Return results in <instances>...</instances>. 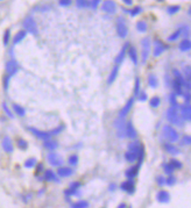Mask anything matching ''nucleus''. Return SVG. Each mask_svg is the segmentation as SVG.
I'll return each instance as SVG.
<instances>
[{
  "instance_id": "1",
  "label": "nucleus",
  "mask_w": 191,
  "mask_h": 208,
  "mask_svg": "<svg viewBox=\"0 0 191 208\" xmlns=\"http://www.w3.org/2000/svg\"><path fill=\"white\" fill-rule=\"evenodd\" d=\"M167 119L170 123H173L174 126H178L181 127L184 123V120L181 116V113H180V109L178 107H173L170 106V108L167 111Z\"/></svg>"
},
{
  "instance_id": "2",
  "label": "nucleus",
  "mask_w": 191,
  "mask_h": 208,
  "mask_svg": "<svg viewBox=\"0 0 191 208\" xmlns=\"http://www.w3.org/2000/svg\"><path fill=\"white\" fill-rule=\"evenodd\" d=\"M22 27H23V29H25L26 32L30 33V34H33V35L39 34V28H37V25H36L35 20L32 17H27L26 19L23 20V22H22Z\"/></svg>"
},
{
  "instance_id": "3",
  "label": "nucleus",
  "mask_w": 191,
  "mask_h": 208,
  "mask_svg": "<svg viewBox=\"0 0 191 208\" xmlns=\"http://www.w3.org/2000/svg\"><path fill=\"white\" fill-rule=\"evenodd\" d=\"M162 133H163L164 139H168L170 143L177 142L178 139H180L178 133H177V131H176L171 126H164V127H163V130H162Z\"/></svg>"
},
{
  "instance_id": "4",
  "label": "nucleus",
  "mask_w": 191,
  "mask_h": 208,
  "mask_svg": "<svg viewBox=\"0 0 191 208\" xmlns=\"http://www.w3.org/2000/svg\"><path fill=\"white\" fill-rule=\"evenodd\" d=\"M149 52H150V38L149 37L142 38L141 40V58L143 63L148 60Z\"/></svg>"
},
{
  "instance_id": "5",
  "label": "nucleus",
  "mask_w": 191,
  "mask_h": 208,
  "mask_svg": "<svg viewBox=\"0 0 191 208\" xmlns=\"http://www.w3.org/2000/svg\"><path fill=\"white\" fill-rule=\"evenodd\" d=\"M115 27H117V34H118V36L121 37V38H125L127 36V34H128V29H127L125 20L122 17H118Z\"/></svg>"
},
{
  "instance_id": "6",
  "label": "nucleus",
  "mask_w": 191,
  "mask_h": 208,
  "mask_svg": "<svg viewBox=\"0 0 191 208\" xmlns=\"http://www.w3.org/2000/svg\"><path fill=\"white\" fill-rule=\"evenodd\" d=\"M47 161H48L49 164L52 165V166H60V165H62V163H63L62 157L60 156L58 154L54 152V151H50V152L48 154V156H47Z\"/></svg>"
},
{
  "instance_id": "7",
  "label": "nucleus",
  "mask_w": 191,
  "mask_h": 208,
  "mask_svg": "<svg viewBox=\"0 0 191 208\" xmlns=\"http://www.w3.org/2000/svg\"><path fill=\"white\" fill-rule=\"evenodd\" d=\"M6 75L9 76V77H12L13 75H15L17 72V70H19V65H17V63L14 60H11L6 63Z\"/></svg>"
},
{
  "instance_id": "8",
  "label": "nucleus",
  "mask_w": 191,
  "mask_h": 208,
  "mask_svg": "<svg viewBox=\"0 0 191 208\" xmlns=\"http://www.w3.org/2000/svg\"><path fill=\"white\" fill-rule=\"evenodd\" d=\"M180 113H181V116L183 118L184 121H189L191 119V107L189 104H184L182 106L178 107Z\"/></svg>"
},
{
  "instance_id": "9",
  "label": "nucleus",
  "mask_w": 191,
  "mask_h": 208,
  "mask_svg": "<svg viewBox=\"0 0 191 208\" xmlns=\"http://www.w3.org/2000/svg\"><path fill=\"white\" fill-rule=\"evenodd\" d=\"M103 11L108 13V14H114L117 11V5L112 0H106L103 4Z\"/></svg>"
},
{
  "instance_id": "10",
  "label": "nucleus",
  "mask_w": 191,
  "mask_h": 208,
  "mask_svg": "<svg viewBox=\"0 0 191 208\" xmlns=\"http://www.w3.org/2000/svg\"><path fill=\"white\" fill-rule=\"evenodd\" d=\"M125 137H130V139L136 137V130L133 127V123L130 121L125 124Z\"/></svg>"
},
{
  "instance_id": "11",
  "label": "nucleus",
  "mask_w": 191,
  "mask_h": 208,
  "mask_svg": "<svg viewBox=\"0 0 191 208\" xmlns=\"http://www.w3.org/2000/svg\"><path fill=\"white\" fill-rule=\"evenodd\" d=\"M29 130L34 134L36 137H39L40 139H52V135L49 134V131H41V130L36 129V128H33V127H29Z\"/></svg>"
},
{
  "instance_id": "12",
  "label": "nucleus",
  "mask_w": 191,
  "mask_h": 208,
  "mask_svg": "<svg viewBox=\"0 0 191 208\" xmlns=\"http://www.w3.org/2000/svg\"><path fill=\"white\" fill-rule=\"evenodd\" d=\"M128 47H130L128 42H126V43L122 45L120 52L117 55V57H115V60H114V63H115V64H118V65H119V64H120V63L124 61V58L126 57V51L128 50Z\"/></svg>"
},
{
  "instance_id": "13",
  "label": "nucleus",
  "mask_w": 191,
  "mask_h": 208,
  "mask_svg": "<svg viewBox=\"0 0 191 208\" xmlns=\"http://www.w3.org/2000/svg\"><path fill=\"white\" fill-rule=\"evenodd\" d=\"M120 187H121L122 191L128 192L130 194L134 193V191H135V185H134V182H133V179H128V180L124 182L121 184V186H120Z\"/></svg>"
},
{
  "instance_id": "14",
  "label": "nucleus",
  "mask_w": 191,
  "mask_h": 208,
  "mask_svg": "<svg viewBox=\"0 0 191 208\" xmlns=\"http://www.w3.org/2000/svg\"><path fill=\"white\" fill-rule=\"evenodd\" d=\"M133 105H134V96H133V98H130V100L127 101V104L124 106V108H122L121 111H120V113H119V118H122V119H124V118H125V116L128 114V112L132 109Z\"/></svg>"
},
{
  "instance_id": "15",
  "label": "nucleus",
  "mask_w": 191,
  "mask_h": 208,
  "mask_svg": "<svg viewBox=\"0 0 191 208\" xmlns=\"http://www.w3.org/2000/svg\"><path fill=\"white\" fill-rule=\"evenodd\" d=\"M165 50V45L160 40H154V56L157 57Z\"/></svg>"
},
{
  "instance_id": "16",
  "label": "nucleus",
  "mask_w": 191,
  "mask_h": 208,
  "mask_svg": "<svg viewBox=\"0 0 191 208\" xmlns=\"http://www.w3.org/2000/svg\"><path fill=\"white\" fill-rule=\"evenodd\" d=\"M156 199L158 202H161V203H167V202H169V200H170V194L168 193L167 191H160L158 193L156 194Z\"/></svg>"
},
{
  "instance_id": "17",
  "label": "nucleus",
  "mask_w": 191,
  "mask_h": 208,
  "mask_svg": "<svg viewBox=\"0 0 191 208\" xmlns=\"http://www.w3.org/2000/svg\"><path fill=\"white\" fill-rule=\"evenodd\" d=\"M2 148H4V150L6 151V152H13V143H12V139L11 137L8 136H5L4 139H2Z\"/></svg>"
},
{
  "instance_id": "18",
  "label": "nucleus",
  "mask_w": 191,
  "mask_h": 208,
  "mask_svg": "<svg viewBox=\"0 0 191 208\" xmlns=\"http://www.w3.org/2000/svg\"><path fill=\"white\" fill-rule=\"evenodd\" d=\"M79 187H80V182H71L69 185V188L65 191V194H67V195H72V194H75L76 192L78 191Z\"/></svg>"
},
{
  "instance_id": "19",
  "label": "nucleus",
  "mask_w": 191,
  "mask_h": 208,
  "mask_svg": "<svg viewBox=\"0 0 191 208\" xmlns=\"http://www.w3.org/2000/svg\"><path fill=\"white\" fill-rule=\"evenodd\" d=\"M138 172H139V165H138V166L130 167L128 170H126L125 176H126V178H128V179H133V178H135V177H136Z\"/></svg>"
},
{
  "instance_id": "20",
  "label": "nucleus",
  "mask_w": 191,
  "mask_h": 208,
  "mask_svg": "<svg viewBox=\"0 0 191 208\" xmlns=\"http://www.w3.org/2000/svg\"><path fill=\"white\" fill-rule=\"evenodd\" d=\"M43 144H44V147L47 148L48 150H50V151H54L55 149H57V147H58V143H57L56 141L52 139H44Z\"/></svg>"
},
{
  "instance_id": "21",
  "label": "nucleus",
  "mask_w": 191,
  "mask_h": 208,
  "mask_svg": "<svg viewBox=\"0 0 191 208\" xmlns=\"http://www.w3.org/2000/svg\"><path fill=\"white\" fill-rule=\"evenodd\" d=\"M118 72H119V65L115 64V66L113 68V70L111 71V73H110V76H108V79H107V84L108 85H111L113 81L115 80L117 76H118Z\"/></svg>"
},
{
  "instance_id": "22",
  "label": "nucleus",
  "mask_w": 191,
  "mask_h": 208,
  "mask_svg": "<svg viewBox=\"0 0 191 208\" xmlns=\"http://www.w3.org/2000/svg\"><path fill=\"white\" fill-rule=\"evenodd\" d=\"M163 147H164L165 151H167L168 154H171V155H178V154H180L178 148H176L175 145H173V143H164Z\"/></svg>"
},
{
  "instance_id": "23",
  "label": "nucleus",
  "mask_w": 191,
  "mask_h": 208,
  "mask_svg": "<svg viewBox=\"0 0 191 208\" xmlns=\"http://www.w3.org/2000/svg\"><path fill=\"white\" fill-rule=\"evenodd\" d=\"M27 35V32L26 30H20V32H17V35L14 36V40H13V44L15 45V44H19L20 42H22V40L26 37Z\"/></svg>"
},
{
  "instance_id": "24",
  "label": "nucleus",
  "mask_w": 191,
  "mask_h": 208,
  "mask_svg": "<svg viewBox=\"0 0 191 208\" xmlns=\"http://www.w3.org/2000/svg\"><path fill=\"white\" fill-rule=\"evenodd\" d=\"M57 173H58L60 177L64 178V177H70L71 174L74 173V171H72V169H70V167H60L58 171H57Z\"/></svg>"
},
{
  "instance_id": "25",
  "label": "nucleus",
  "mask_w": 191,
  "mask_h": 208,
  "mask_svg": "<svg viewBox=\"0 0 191 208\" xmlns=\"http://www.w3.org/2000/svg\"><path fill=\"white\" fill-rule=\"evenodd\" d=\"M138 154L136 152H133V151H130L128 150L126 154H125V159L127 161V162H130V163H134L135 161H138Z\"/></svg>"
},
{
  "instance_id": "26",
  "label": "nucleus",
  "mask_w": 191,
  "mask_h": 208,
  "mask_svg": "<svg viewBox=\"0 0 191 208\" xmlns=\"http://www.w3.org/2000/svg\"><path fill=\"white\" fill-rule=\"evenodd\" d=\"M190 49H191L190 40H188V38L182 40V42L180 43V50H181V51H189Z\"/></svg>"
},
{
  "instance_id": "27",
  "label": "nucleus",
  "mask_w": 191,
  "mask_h": 208,
  "mask_svg": "<svg viewBox=\"0 0 191 208\" xmlns=\"http://www.w3.org/2000/svg\"><path fill=\"white\" fill-rule=\"evenodd\" d=\"M128 56H130V61H132L134 64H135V65H136V64H138V54H136L135 48H133V47L128 48Z\"/></svg>"
},
{
  "instance_id": "28",
  "label": "nucleus",
  "mask_w": 191,
  "mask_h": 208,
  "mask_svg": "<svg viewBox=\"0 0 191 208\" xmlns=\"http://www.w3.org/2000/svg\"><path fill=\"white\" fill-rule=\"evenodd\" d=\"M12 108H13V111L15 112V114H17L19 116H25V114H26V111H25V109H23V107H21L20 105L13 104Z\"/></svg>"
},
{
  "instance_id": "29",
  "label": "nucleus",
  "mask_w": 191,
  "mask_h": 208,
  "mask_svg": "<svg viewBox=\"0 0 191 208\" xmlns=\"http://www.w3.org/2000/svg\"><path fill=\"white\" fill-rule=\"evenodd\" d=\"M182 32H183V28H178V29H176L173 34L170 35L169 37H168V41H170V42H173V41H176L181 35H182Z\"/></svg>"
},
{
  "instance_id": "30",
  "label": "nucleus",
  "mask_w": 191,
  "mask_h": 208,
  "mask_svg": "<svg viewBox=\"0 0 191 208\" xmlns=\"http://www.w3.org/2000/svg\"><path fill=\"white\" fill-rule=\"evenodd\" d=\"M44 179L45 180H48V182H57L56 179V176H55V173L52 172V170H47L45 172H44Z\"/></svg>"
},
{
  "instance_id": "31",
  "label": "nucleus",
  "mask_w": 191,
  "mask_h": 208,
  "mask_svg": "<svg viewBox=\"0 0 191 208\" xmlns=\"http://www.w3.org/2000/svg\"><path fill=\"white\" fill-rule=\"evenodd\" d=\"M87 207H89V202L85 201V200H79V201L71 205V208H87Z\"/></svg>"
},
{
  "instance_id": "32",
  "label": "nucleus",
  "mask_w": 191,
  "mask_h": 208,
  "mask_svg": "<svg viewBox=\"0 0 191 208\" xmlns=\"http://www.w3.org/2000/svg\"><path fill=\"white\" fill-rule=\"evenodd\" d=\"M148 83H149V86L153 87V88L157 87V85H158V80H157V78L154 75H150L148 77Z\"/></svg>"
},
{
  "instance_id": "33",
  "label": "nucleus",
  "mask_w": 191,
  "mask_h": 208,
  "mask_svg": "<svg viewBox=\"0 0 191 208\" xmlns=\"http://www.w3.org/2000/svg\"><path fill=\"white\" fill-rule=\"evenodd\" d=\"M77 7L79 8H85V7H90V0H76Z\"/></svg>"
},
{
  "instance_id": "34",
  "label": "nucleus",
  "mask_w": 191,
  "mask_h": 208,
  "mask_svg": "<svg viewBox=\"0 0 191 208\" xmlns=\"http://www.w3.org/2000/svg\"><path fill=\"white\" fill-rule=\"evenodd\" d=\"M136 29L139 30L140 33H145V32L147 30V25H146V22H145V21H139V22L136 23Z\"/></svg>"
},
{
  "instance_id": "35",
  "label": "nucleus",
  "mask_w": 191,
  "mask_h": 208,
  "mask_svg": "<svg viewBox=\"0 0 191 208\" xmlns=\"http://www.w3.org/2000/svg\"><path fill=\"white\" fill-rule=\"evenodd\" d=\"M36 164V159L35 158H29V159H27L26 162H25V167L27 169H33Z\"/></svg>"
},
{
  "instance_id": "36",
  "label": "nucleus",
  "mask_w": 191,
  "mask_h": 208,
  "mask_svg": "<svg viewBox=\"0 0 191 208\" xmlns=\"http://www.w3.org/2000/svg\"><path fill=\"white\" fill-rule=\"evenodd\" d=\"M160 102H161L160 98H158V96H154V98H152V99H150V102H149V104H150V106H152V107L156 108V107H158Z\"/></svg>"
},
{
  "instance_id": "37",
  "label": "nucleus",
  "mask_w": 191,
  "mask_h": 208,
  "mask_svg": "<svg viewBox=\"0 0 191 208\" xmlns=\"http://www.w3.org/2000/svg\"><path fill=\"white\" fill-rule=\"evenodd\" d=\"M169 164L174 167V170H176V169H181V167H182V163H181L180 161H177V159H171Z\"/></svg>"
},
{
  "instance_id": "38",
  "label": "nucleus",
  "mask_w": 191,
  "mask_h": 208,
  "mask_svg": "<svg viewBox=\"0 0 191 208\" xmlns=\"http://www.w3.org/2000/svg\"><path fill=\"white\" fill-rule=\"evenodd\" d=\"M9 38H11V30H9V29H6L5 33H4V44H5V45L8 44Z\"/></svg>"
},
{
  "instance_id": "39",
  "label": "nucleus",
  "mask_w": 191,
  "mask_h": 208,
  "mask_svg": "<svg viewBox=\"0 0 191 208\" xmlns=\"http://www.w3.org/2000/svg\"><path fill=\"white\" fill-rule=\"evenodd\" d=\"M69 164L70 165H77V163H78V156L77 155H71V156L69 157Z\"/></svg>"
},
{
  "instance_id": "40",
  "label": "nucleus",
  "mask_w": 191,
  "mask_h": 208,
  "mask_svg": "<svg viewBox=\"0 0 191 208\" xmlns=\"http://www.w3.org/2000/svg\"><path fill=\"white\" fill-rule=\"evenodd\" d=\"M178 11H180V6H169L167 9L168 14H176Z\"/></svg>"
},
{
  "instance_id": "41",
  "label": "nucleus",
  "mask_w": 191,
  "mask_h": 208,
  "mask_svg": "<svg viewBox=\"0 0 191 208\" xmlns=\"http://www.w3.org/2000/svg\"><path fill=\"white\" fill-rule=\"evenodd\" d=\"M128 12H130V14L132 17H135V15H138V14H140L142 12V8L140 6H136L135 8H133L132 11H128Z\"/></svg>"
},
{
  "instance_id": "42",
  "label": "nucleus",
  "mask_w": 191,
  "mask_h": 208,
  "mask_svg": "<svg viewBox=\"0 0 191 208\" xmlns=\"http://www.w3.org/2000/svg\"><path fill=\"white\" fill-rule=\"evenodd\" d=\"M163 169H164V172L167 174H171L174 172V167L170 164H167V163H165V164L163 165Z\"/></svg>"
},
{
  "instance_id": "43",
  "label": "nucleus",
  "mask_w": 191,
  "mask_h": 208,
  "mask_svg": "<svg viewBox=\"0 0 191 208\" xmlns=\"http://www.w3.org/2000/svg\"><path fill=\"white\" fill-rule=\"evenodd\" d=\"M139 90H140V79L136 78L135 79V87H134V98L138 96V94H139Z\"/></svg>"
},
{
  "instance_id": "44",
  "label": "nucleus",
  "mask_w": 191,
  "mask_h": 208,
  "mask_svg": "<svg viewBox=\"0 0 191 208\" xmlns=\"http://www.w3.org/2000/svg\"><path fill=\"white\" fill-rule=\"evenodd\" d=\"M169 100H170V104L173 107H178V104H177V100H176V94H170L169 96Z\"/></svg>"
},
{
  "instance_id": "45",
  "label": "nucleus",
  "mask_w": 191,
  "mask_h": 208,
  "mask_svg": "<svg viewBox=\"0 0 191 208\" xmlns=\"http://www.w3.org/2000/svg\"><path fill=\"white\" fill-rule=\"evenodd\" d=\"M9 79H11V77H9V76H7V75H5V76H4V79H2V83H4V88H5V90H7V88H8Z\"/></svg>"
},
{
  "instance_id": "46",
  "label": "nucleus",
  "mask_w": 191,
  "mask_h": 208,
  "mask_svg": "<svg viewBox=\"0 0 191 208\" xmlns=\"http://www.w3.org/2000/svg\"><path fill=\"white\" fill-rule=\"evenodd\" d=\"M184 76H185V80L186 81H189L190 80V76H191V73H190V66H185V69H184Z\"/></svg>"
},
{
  "instance_id": "47",
  "label": "nucleus",
  "mask_w": 191,
  "mask_h": 208,
  "mask_svg": "<svg viewBox=\"0 0 191 208\" xmlns=\"http://www.w3.org/2000/svg\"><path fill=\"white\" fill-rule=\"evenodd\" d=\"M175 182H176V178H175V177H173V176H170L168 179H165V184H167V185H169V186H173V185H175Z\"/></svg>"
},
{
  "instance_id": "48",
  "label": "nucleus",
  "mask_w": 191,
  "mask_h": 208,
  "mask_svg": "<svg viewBox=\"0 0 191 208\" xmlns=\"http://www.w3.org/2000/svg\"><path fill=\"white\" fill-rule=\"evenodd\" d=\"M2 108H4V111L6 112V114L8 115L9 118H13V114H12V112H11V109L8 108V106H7V104H6V102H4V104H2Z\"/></svg>"
},
{
  "instance_id": "49",
  "label": "nucleus",
  "mask_w": 191,
  "mask_h": 208,
  "mask_svg": "<svg viewBox=\"0 0 191 208\" xmlns=\"http://www.w3.org/2000/svg\"><path fill=\"white\" fill-rule=\"evenodd\" d=\"M58 4H60V6H62V7H67V6L71 5V0H60Z\"/></svg>"
},
{
  "instance_id": "50",
  "label": "nucleus",
  "mask_w": 191,
  "mask_h": 208,
  "mask_svg": "<svg viewBox=\"0 0 191 208\" xmlns=\"http://www.w3.org/2000/svg\"><path fill=\"white\" fill-rule=\"evenodd\" d=\"M100 2V0H90V7L96 9L98 7V4Z\"/></svg>"
},
{
  "instance_id": "51",
  "label": "nucleus",
  "mask_w": 191,
  "mask_h": 208,
  "mask_svg": "<svg viewBox=\"0 0 191 208\" xmlns=\"http://www.w3.org/2000/svg\"><path fill=\"white\" fill-rule=\"evenodd\" d=\"M17 145H19V148H20V149H26V148H27V143H26V141H22V139H19V141H17Z\"/></svg>"
},
{
  "instance_id": "52",
  "label": "nucleus",
  "mask_w": 191,
  "mask_h": 208,
  "mask_svg": "<svg viewBox=\"0 0 191 208\" xmlns=\"http://www.w3.org/2000/svg\"><path fill=\"white\" fill-rule=\"evenodd\" d=\"M157 184H158L160 186H163L165 184V179L163 177H157Z\"/></svg>"
},
{
  "instance_id": "53",
  "label": "nucleus",
  "mask_w": 191,
  "mask_h": 208,
  "mask_svg": "<svg viewBox=\"0 0 191 208\" xmlns=\"http://www.w3.org/2000/svg\"><path fill=\"white\" fill-rule=\"evenodd\" d=\"M140 101H145V100H147V94H146V92H142L141 93V96L139 98Z\"/></svg>"
},
{
  "instance_id": "54",
  "label": "nucleus",
  "mask_w": 191,
  "mask_h": 208,
  "mask_svg": "<svg viewBox=\"0 0 191 208\" xmlns=\"http://www.w3.org/2000/svg\"><path fill=\"white\" fill-rule=\"evenodd\" d=\"M190 136H184V139H183V142H184V144H190Z\"/></svg>"
},
{
  "instance_id": "55",
  "label": "nucleus",
  "mask_w": 191,
  "mask_h": 208,
  "mask_svg": "<svg viewBox=\"0 0 191 208\" xmlns=\"http://www.w3.org/2000/svg\"><path fill=\"white\" fill-rule=\"evenodd\" d=\"M122 1H124L126 5H132V4H133V0H122Z\"/></svg>"
},
{
  "instance_id": "56",
  "label": "nucleus",
  "mask_w": 191,
  "mask_h": 208,
  "mask_svg": "<svg viewBox=\"0 0 191 208\" xmlns=\"http://www.w3.org/2000/svg\"><path fill=\"white\" fill-rule=\"evenodd\" d=\"M126 207H127V206H126L125 203H121V205H120V206H119L118 208H126Z\"/></svg>"
}]
</instances>
